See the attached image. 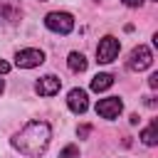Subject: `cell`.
Returning <instances> with one entry per match:
<instances>
[{"label":"cell","mask_w":158,"mask_h":158,"mask_svg":"<svg viewBox=\"0 0 158 158\" xmlns=\"http://www.w3.org/2000/svg\"><path fill=\"white\" fill-rule=\"evenodd\" d=\"M151 64H153V54H151V49H148L146 44L133 47L131 54H128V62H126V67H128L131 72H143V69H148Z\"/></svg>","instance_id":"277c9868"},{"label":"cell","mask_w":158,"mask_h":158,"mask_svg":"<svg viewBox=\"0 0 158 158\" xmlns=\"http://www.w3.org/2000/svg\"><path fill=\"white\" fill-rule=\"evenodd\" d=\"M118 49H121V42H118L114 35H106V37H101L99 44H96V59H99L101 64H109V62H114V59L118 57Z\"/></svg>","instance_id":"3957f363"},{"label":"cell","mask_w":158,"mask_h":158,"mask_svg":"<svg viewBox=\"0 0 158 158\" xmlns=\"http://www.w3.org/2000/svg\"><path fill=\"white\" fill-rule=\"evenodd\" d=\"M141 141H143L146 146H156V143H158V121H156V118L151 121V126H146V128L141 131Z\"/></svg>","instance_id":"8fae6325"},{"label":"cell","mask_w":158,"mask_h":158,"mask_svg":"<svg viewBox=\"0 0 158 158\" xmlns=\"http://www.w3.org/2000/svg\"><path fill=\"white\" fill-rule=\"evenodd\" d=\"M40 2H44V0H40Z\"/></svg>","instance_id":"d6986e66"},{"label":"cell","mask_w":158,"mask_h":158,"mask_svg":"<svg viewBox=\"0 0 158 158\" xmlns=\"http://www.w3.org/2000/svg\"><path fill=\"white\" fill-rule=\"evenodd\" d=\"M111 86H114V77L106 74V72H101V74H96V77L91 79V89H94V91H106V89H111Z\"/></svg>","instance_id":"30bf717a"},{"label":"cell","mask_w":158,"mask_h":158,"mask_svg":"<svg viewBox=\"0 0 158 158\" xmlns=\"http://www.w3.org/2000/svg\"><path fill=\"white\" fill-rule=\"evenodd\" d=\"M7 72H10V64L5 59H0V74H7Z\"/></svg>","instance_id":"e0dca14e"},{"label":"cell","mask_w":158,"mask_h":158,"mask_svg":"<svg viewBox=\"0 0 158 158\" xmlns=\"http://www.w3.org/2000/svg\"><path fill=\"white\" fill-rule=\"evenodd\" d=\"M148 84H151V89H156V86H158V72H156V74H151Z\"/></svg>","instance_id":"2e32d148"},{"label":"cell","mask_w":158,"mask_h":158,"mask_svg":"<svg viewBox=\"0 0 158 158\" xmlns=\"http://www.w3.org/2000/svg\"><path fill=\"white\" fill-rule=\"evenodd\" d=\"M123 5H126V7H141L143 0H123Z\"/></svg>","instance_id":"9a60e30c"},{"label":"cell","mask_w":158,"mask_h":158,"mask_svg":"<svg viewBox=\"0 0 158 158\" xmlns=\"http://www.w3.org/2000/svg\"><path fill=\"white\" fill-rule=\"evenodd\" d=\"M123 111V101L118 99V96H106V99H101L99 104H96V114L101 116V118H118V114Z\"/></svg>","instance_id":"52a82bcc"},{"label":"cell","mask_w":158,"mask_h":158,"mask_svg":"<svg viewBox=\"0 0 158 158\" xmlns=\"http://www.w3.org/2000/svg\"><path fill=\"white\" fill-rule=\"evenodd\" d=\"M22 20V7L17 0H0V25H17Z\"/></svg>","instance_id":"8992f818"},{"label":"cell","mask_w":158,"mask_h":158,"mask_svg":"<svg viewBox=\"0 0 158 158\" xmlns=\"http://www.w3.org/2000/svg\"><path fill=\"white\" fill-rule=\"evenodd\" d=\"M44 25L49 32H57V35H69L74 30V17L64 10H54L44 17Z\"/></svg>","instance_id":"7a4b0ae2"},{"label":"cell","mask_w":158,"mask_h":158,"mask_svg":"<svg viewBox=\"0 0 158 158\" xmlns=\"http://www.w3.org/2000/svg\"><path fill=\"white\" fill-rule=\"evenodd\" d=\"M49 138H52L49 123L35 118V121H27V123L10 138V143H12V148L20 151L22 156H27V158H40V156L47 151Z\"/></svg>","instance_id":"6da1fadb"},{"label":"cell","mask_w":158,"mask_h":158,"mask_svg":"<svg viewBox=\"0 0 158 158\" xmlns=\"http://www.w3.org/2000/svg\"><path fill=\"white\" fill-rule=\"evenodd\" d=\"M59 158H79V148H77L74 143H69V146H64V148H62Z\"/></svg>","instance_id":"4fadbf2b"},{"label":"cell","mask_w":158,"mask_h":158,"mask_svg":"<svg viewBox=\"0 0 158 158\" xmlns=\"http://www.w3.org/2000/svg\"><path fill=\"white\" fill-rule=\"evenodd\" d=\"M67 67H69L72 72H84V69H86V57H84L81 52H69Z\"/></svg>","instance_id":"7c38bea8"},{"label":"cell","mask_w":158,"mask_h":158,"mask_svg":"<svg viewBox=\"0 0 158 158\" xmlns=\"http://www.w3.org/2000/svg\"><path fill=\"white\" fill-rule=\"evenodd\" d=\"M2 91H5V81L0 79V94H2Z\"/></svg>","instance_id":"ac0fdd59"},{"label":"cell","mask_w":158,"mask_h":158,"mask_svg":"<svg viewBox=\"0 0 158 158\" xmlns=\"http://www.w3.org/2000/svg\"><path fill=\"white\" fill-rule=\"evenodd\" d=\"M59 89H62V79L54 77V74H44V77H40L37 84H35V91H37L40 96H54Z\"/></svg>","instance_id":"ba28073f"},{"label":"cell","mask_w":158,"mask_h":158,"mask_svg":"<svg viewBox=\"0 0 158 158\" xmlns=\"http://www.w3.org/2000/svg\"><path fill=\"white\" fill-rule=\"evenodd\" d=\"M67 106H69L74 114H84V111L89 109V96H86V91H84V89H72V91L67 94Z\"/></svg>","instance_id":"9c48e42d"},{"label":"cell","mask_w":158,"mask_h":158,"mask_svg":"<svg viewBox=\"0 0 158 158\" xmlns=\"http://www.w3.org/2000/svg\"><path fill=\"white\" fill-rule=\"evenodd\" d=\"M42 62H44V52L37 47H27V49H20L15 54V64L20 69H32V67H40Z\"/></svg>","instance_id":"5b68a950"},{"label":"cell","mask_w":158,"mask_h":158,"mask_svg":"<svg viewBox=\"0 0 158 158\" xmlns=\"http://www.w3.org/2000/svg\"><path fill=\"white\" fill-rule=\"evenodd\" d=\"M89 133H91V126H89V123H84V126L77 128V136H79V138H86Z\"/></svg>","instance_id":"5bb4252c"}]
</instances>
